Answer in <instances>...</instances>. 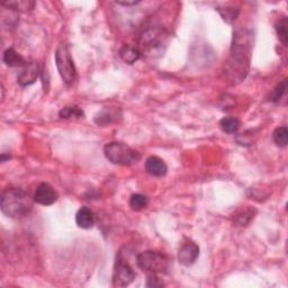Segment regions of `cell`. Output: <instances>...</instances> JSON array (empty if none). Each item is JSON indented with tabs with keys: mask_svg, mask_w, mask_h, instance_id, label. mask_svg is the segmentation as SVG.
Returning a JSON list of instances; mask_svg holds the SVG:
<instances>
[{
	"mask_svg": "<svg viewBox=\"0 0 288 288\" xmlns=\"http://www.w3.org/2000/svg\"><path fill=\"white\" fill-rule=\"evenodd\" d=\"M104 153L108 161L118 166H133L141 160L140 152L121 142L107 143L104 146Z\"/></svg>",
	"mask_w": 288,
	"mask_h": 288,
	"instance_id": "277c9868",
	"label": "cell"
},
{
	"mask_svg": "<svg viewBox=\"0 0 288 288\" xmlns=\"http://www.w3.org/2000/svg\"><path fill=\"white\" fill-rule=\"evenodd\" d=\"M255 213V211L253 209H246L240 212V213L235 216V222L239 223L240 225H246V224L249 223L252 218H253V215Z\"/></svg>",
	"mask_w": 288,
	"mask_h": 288,
	"instance_id": "603a6c76",
	"label": "cell"
},
{
	"mask_svg": "<svg viewBox=\"0 0 288 288\" xmlns=\"http://www.w3.org/2000/svg\"><path fill=\"white\" fill-rule=\"evenodd\" d=\"M199 255V248L193 242L185 243L178 252V261L183 266H191Z\"/></svg>",
	"mask_w": 288,
	"mask_h": 288,
	"instance_id": "9c48e42d",
	"label": "cell"
},
{
	"mask_svg": "<svg viewBox=\"0 0 288 288\" xmlns=\"http://www.w3.org/2000/svg\"><path fill=\"white\" fill-rule=\"evenodd\" d=\"M219 14L223 17V19L227 23H232L237 19L240 10L238 8H224V9H217Z\"/></svg>",
	"mask_w": 288,
	"mask_h": 288,
	"instance_id": "cb8c5ba5",
	"label": "cell"
},
{
	"mask_svg": "<svg viewBox=\"0 0 288 288\" xmlns=\"http://www.w3.org/2000/svg\"><path fill=\"white\" fill-rule=\"evenodd\" d=\"M121 54V58L129 65H133L138 61V60L141 58V52L138 49V47H133L130 45L123 46V49L119 52Z\"/></svg>",
	"mask_w": 288,
	"mask_h": 288,
	"instance_id": "9a60e30c",
	"label": "cell"
},
{
	"mask_svg": "<svg viewBox=\"0 0 288 288\" xmlns=\"http://www.w3.org/2000/svg\"><path fill=\"white\" fill-rule=\"evenodd\" d=\"M138 266L150 274H165L169 269V259L157 251H144L138 255Z\"/></svg>",
	"mask_w": 288,
	"mask_h": 288,
	"instance_id": "5b68a950",
	"label": "cell"
},
{
	"mask_svg": "<svg viewBox=\"0 0 288 288\" xmlns=\"http://www.w3.org/2000/svg\"><path fill=\"white\" fill-rule=\"evenodd\" d=\"M273 139L278 146H286L288 143V130L287 127H277L273 133Z\"/></svg>",
	"mask_w": 288,
	"mask_h": 288,
	"instance_id": "d6986e66",
	"label": "cell"
},
{
	"mask_svg": "<svg viewBox=\"0 0 288 288\" xmlns=\"http://www.w3.org/2000/svg\"><path fill=\"white\" fill-rule=\"evenodd\" d=\"M58 198L59 195L57 193V190L46 182H43L41 185H38V187L36 188L33 197L34 202L44 206L52 205V204H54L58 201Z\"/></svg>",
	"mask_w": 288,
	"mask_h": 288,
	"instance_id": "ba28073f",
	"label": "cell"
},
{
	"mask_svg": "<svg viewBox=\"0 0 288 288\" xmlns=\"http://www.w3.org/2000/svg\"><path fill=\"white\" fill-rule=\"evenodd\" d=\"M219 126L223 132H225L227 134H234L239 131L240 126H241V122L237 117H233V116H227V117H224L219 122Z\"/></svg>",
	"mask_w": 288,
	"mask_h": 288,
	"instance_id": "5bb4252c",
	"label": "cell"
},
{
	"mask_svg": "<svg viewBox=\"0 0 288 288\" xmlns=\"http://www.w3.org/2000/svg\"><path fill=\"white\" fill-rule=\"evenodd\" d=\"M75 223L81 229H91L95 224V214L89 207L83 206L78 211L75 215Z\"/></svg>",
	"mask_w": 288,
	"mask_h": 288,
	"instance_id": "7c38bea8",
	"label": "cell"
},
{
	"mask_svg": "<svg viewBox=\"0 0 288 288\" xmlns=\"http://www.w3.org/2000/svg\"><path fill=\"white\" fill-rule=\"evenodd\" d=\"M134 279L135 273L132 267L123 260H118L116 262L113 275V285L115 287H126L133 283Z\"/></svg>",
	"mask_w": 288,
	"mask_h": 288,
	"instance_id": "52a82bcc",
	"label": "cell"
},
{
	"mask_svg": "<svg viewBox=\"0 0 288 288\" xmlns=\"http://www.w3.org/2000/svg\"><path fill=\"white\" fill-rule=\"evenodd\" d=\"M39 74V68L38 65L35 62H30L24 67V70L19 73L17 78V82L22 87H27L33 85L38 78Z\"/></svg>",
	"mask_w": 288,
	"mask_h": 288,
	"instance_id": "30bf717a",
	"label": "cell"
},
{
	"mask_svg": "<svg viewBox=\"0 0 288 288\" xmlns=\"http://www.w3.org/2000/svg\"><path fill=\"white\" fill-rule=\"evenodd\" d=\"M115 119V115H113L110 110H102L101 113H98L95 117V122L98 125H108V124L113 123Z\"/></svg>",
	"mask_w": 288,
	"mask_h": 288,
	"instance_id": "7402d4cb",
	"label": "cell"
},
{
	"mask_svg": "<svg viewBox=\"0 0 288 288\" xmlns=\"http://www.w3.org/2000/svg\"><path fill=\"white\" fill-rule=\"evenodd\" d=\"M2 6L8 7L13 10H31L33 9L35 3L32 1H5L1 2Z\"/></svg>",
	"mask_w": 288,
	"mask_h": 288,
	"instance_id": "ffe728a7",
	"label": "cell"
},
{
	"mask_svg": "<svg viewBox=\"0 0 288 288\" xmlns=\"http://www.w3.org/2000/svg\"><path fill=\"white\" fill-rule=\"evenodd\" d=\"M145 170L147 174L154 176V177H163L168 173V167L162 159L153 155V157L146 159Z\"/></svg>",
	"mask_w": 288,
	"mask_h": 288,
	"instance_id": "8fae6325",
	"label": "cell"
},
{
	"mask_svg": "<svg viewBox=\"0 0 288 288\" xmlns=\"http://www.w3.org/2000/svg\"><path fill=\"white\" fill-rule=\"evenodd\" d=\"M117 5H122V6H135L140 3V1H116Z\"/></svg>",
	"mask_w": 288,
	"mask_h": 288,
	"instance_id": "484cf974",
	"label": "cell"
},
{
	"mask_svg": "<svg viewBox=\"0 0 288 288\" xmlns=\"http://www.w3.org/2000/svg\"><path fill=\"white\" fill-rule=\"evenodd\" d=\"M60 117L65 119H72V118H82L83 117V110L78 106H68L62 108L60 110Z\"/></svg>",
	"mask_w": 288,
	"mask_h": 288,
	"instance_id": "e0dca14e",
	"label": "cell"
},
{
	"mask_svg": "<svg viewBox=\"0 0 288 288\" xmlns=\"http://www.w3.org/2000/svg\"><path fill=\"white\" fill-rule=\"evenodd\" d=\"M286 91H287V79H284L283 81L275 88V90L273 91V94H271V96H270V101L278 103L284 97V96L286 95Z\"/></svg>",
	"mask_w": 288,
	"mask_h": 288,
	"instance_id": "44dd1931",
	"label": "cell"
},
{
	"mask_svg": "<svg viewBox=\"0 0 288 288\" xmlns=\"http://www.w3.org/2000/svg\"><path fill=\"white\" fill-rule=\"evenodd\" d=\"M55 62L60 75L67 85H71L75 80L77 71L72 60L69 47L66 44H60L55 52Z\"/></svg>",
	"mask_w": 288,
	"mask_h": 288,
	"instance_id": "8992f818",
	"label": "cell"
},
{
	"mask_svg": "<svg viewBox=\"0 0 288 288\" xmlns=\"http://www.w3.org/2000/svg\"><path fill=\"white\" fill-rule=\"evenodd\" d=\"M2 60L8 67H25L27 65L25 59L18 52H16L13 47H9L5 51Z\"/></svg>",
	"mask_w": 288,
	"mask_h": 288,
	"instance_id": "4fadbf2b",
	"label": "cell"
},
{
	"mask_svg": "<svg viewBox=\"0 0 288 288\" xmlns=\"http://www.w3.org/2000/svg\"><path fill=\"white\" fill-rule=\"evenodd\" d=\"M0 207L8 217L21 218L30 214L33 202L21 188H8L0 198Z\"/></svg>",
	"mask_w": 288,
	"mask_h": 288,
	"instance_id": "7a4b0ae2",
	"label": "cell"
},
{
	"mask_svg": "<svg viewBox=\"0 0 288 288\" xmlns=\"http://www.w3.org/2000/svg\"><path fill=\"white\" fill-rule=\"evenodd\" d=\"M149 205V198L145 195L134 194L130 198V206L133 211H142Z\"/></svg>",
	"mask_w": 288,
	"mask_h": 288,
	"instance_id": "2e32d148",
	"label": "cell"
},
{
	"mask_svg": "<svg viewBox=\"0 0 288 288\" xmlns=\"http://www.w3.org/2000/svg\"><path fill=\"white\" fill-rule=\"evenodd\" d=\"M251 37L248 31L234 33L230 58L224 65L223 74L232 82H241L247 77L250 66Z\"/></svg>",
	"mask_w": 288,
	"mask_h": 288,
	"instance_id": "6da1fadb",
	"label": "cell"
},
{
	"mask_svg": "<svg viewBox=\"0 0 288 288\" xmlns=\"http://www.w3.org/2000/svg\"><path fill=\"white\" fill-rule=\"evenodd\" d=\"M288 21L286 17H284L282 19H279V21L276 23L275 25V29L276 32H277V35L279 39H281V42L284 44V45H287L288 43Z\"/></svg>",
	"mask_w": 288,
	"mask_h": 288,
	"instance_id": "ac0fdd59",
	"label": "cell"
},
{
	"mask_svg": "<svg viewBox=\"0 0 288 288\" xmlns=\"http://www.w3.org/2000/svg\"><path fill=\"white\" fill-rule=\"evenodd\" d=\"M167 36L165 30L160 27H149L140 36L138 49L141 54L154 58L157 54H161L163 46H166Z\"/></svg>",
	"mask_w": 288,
	"mask_h": 288,
	"instance_id": "3957f363",
	"label": "cell"
},
{
	"mask_svg": "<svg viewBox=\"0 0 288 288\" xmlns=\"http://www.w3.org/2000/svg\"><path fill=\"white\" fill-rule=\"evenodd\" d=\"M163 285L165 284H163L161 279L155 276V274H151V276H149V279H147L146 283L147 287H162Z\"/></svg>",
	"mask_w": 288,
	"mask_h": 288,
	"instance_id": "d4e9b609",
	"label": "cell"
}]
</instances>
